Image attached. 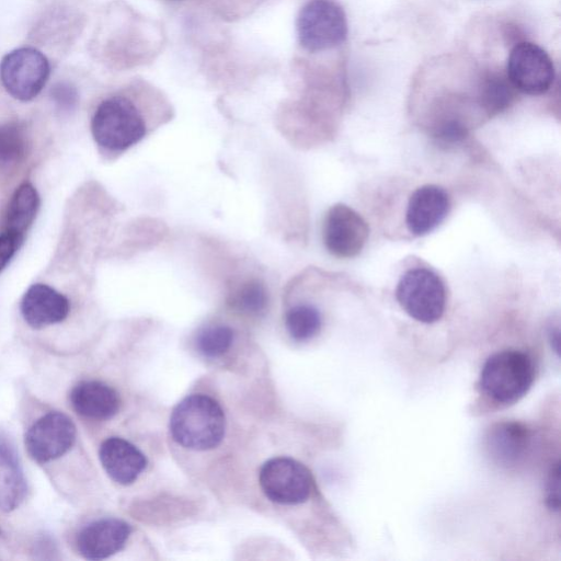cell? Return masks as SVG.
<instances>
[{
	"label": "cell",
	"instance_id": "obj_1",
	"mask_svg": "<svg viewBox=\"0 0 561 561\" xmlns=\"http://www.w3.org/2000/svg\"><path fill=\"white\" fill-rule=\"evenodd\" d=\"M226 417L221 407L205 394H191L180 401L170 416V432L183 447L206 450L221 442Z\"/></svg>",
	"mask_w": 561,
	"mask_h": 561
},
{
	"label": "cell",
	"instance_id": "obj_2",
	"mask_svg": "<svg viewBox=\"0 0 561 561\" xmlns=\"http://www.w3.org/2000/svg\"><path fill=\"white\" fill-rule=\"evenodd\" d=\"M91 131L95 142L110 151H124L146 135V123L137 106L125 96H111L96 107Z\"/></svg>",
	"mask_w": 561,
	"mask_h": 561
},
{
	"label": "cell",
	"instance_id": "obj_3",
	"mask_svg": "<svg viewBox=\"0 0 561 561\" xmlns=\"http://www.w3.org/2000/svg\"><path fill=\"white\" fill-rule=\"evenodd\" d=\"M534 375V364L528 354L506 350L486 359L480 374V387L490 399L513 403L529 390Z\"/></svg>",
	"mask_w": 561,
	"mask_h": 561
},
{
	"label": "cell",
	"instance_id": "obj_4",
	"mask_svg": "<svg viewBox=\"0 0 561 561\" xmlns=\"http://www.w3.org/2000/svg\"><path fill=\"white\" fill-rule=\"evenodd\" d=\"M299 44L310 53L333 48L347 35L343 9L332 0H310L297 18Z\"/></svg>",
	"mask_w": 561,
	"mask_h": 561
},
{
	"label": "cell",
	"instance_id": "obj_5",
	"mask_svg": "<svg viewBox=\"0 0 561 561\" xmlns=\"http://www.w3.org/2000/svg\"><path fill=\"white\" fill-rule=\"evenodd\" d=\"M396 297L402 309L414 320L434 323L445 311L446 290L440 277L433 271L417 267L400 278Z\"/></svg>",
	"mask_w": 561,
	"mask_h": 561
},
{
	"label": "cell",
	"instance_id": "obj_6",
	"mask_svg": "<svg viewBox=\"0 0 561 561\" xmlns=\"http://www.w3.org/2000/svg\"><path fill=\"white\" fill-rule=\"evenodd\" d=\"M49 72L48 59L33 47L13 49L0 62V79L4 89L20 101L34 99L46 84Z\"/></svg>",
	"mask_w": 561,
	"mask_h": 561
},
{
	"label": "cell",
	"instance_id": "obj_7",
	"mask_svg": "<svg viewBox=\"0 0 561 561\" xmlns=\"http://www.w3.org/2000/svg\"><path fill=\"white\" fill-rule=\"evenodd\" d=\"M506 77L515 90L528 95H540L553 83L554 66L548 53L539 45L522 42L508 55Z\"/></svg>",
	"mask_w": 561,
	"mask_h": 561
},
{
	"label": "cell",
	"instance_id": "obj_8",
	"mask_svg": "<svg viewBox=\"0 0 561 561\" xmlns=\"http://www.w3.org/2000/svg\"><path fill=\"white\" fill-rule=\"evenodd\" d=\"M312 476L299 461L289 457L267 460L260 470V484L265 495L280 504L305 502L312 490Z\"/></svg>",
	"mask_w": 561,
	"mask_h": 561
},
{
	"label": "cell",
	"instance_id": "obj_9",
	"mask_svg": "<svg viewBox=\"0 0 561 561\" xmlns=\"http://www.w3.org/2000/svg\"><path fill=\"white\" fill-rule=\"evenodd\" d=\"M77 436L72 420L61 412H49L27 430L24 438L30 457L45 463L64 456L75 444Z\"/></svg>",
	"mask_w": 561,
	"mask_h": 561
},
{
	"label": "cell",
	"instance_id": "obj_10",
	"mask_svg": "<svg viewBox=\"0 0 561 561\" xmlns=\"http://www.w3.org/2000/svg\"><path fill=\"white\" fill-rule=\"evenodd\" d=\"M322 234L323 243L332 255L350 259L363 250L369 228L356 210L344 204H335L325 215Z\"/></svg>",
	"mask_w": 561,
	"mask_h": 561
},
{
	"label": "cell",
	"instance_id": "obj_11",
	"mask_svg": "<svg viewBox=\"0 0 561 561\" xmlns=\"http://www.w3.org/2000/svg\"><path fill=\"white\" fill-rule=\"evenodd\" d=\"M450 201L447 192L435 184L417 187L410 196L405 213L408 230L414 236H425L447 217Z\"/></svg>",
	"mask_w": 561,
	"mask_h": 561
},
{
	"label": "cell",
	"instance_id": "obj_12",
	"mask_svg": "<svg viewBox=\"0 0 561 561\" xmlns=\"http://www.w3.org/2000/svg\"><path fill=\"white\" fill-rule=\"evenodd\" d=\"M531 432L517 421L493 424L485 433L484 446L491 460L505 468L518 465L527 455Z\"/></svg>",
	"mask_w": 561,
	"mask_h": 561
},
{
	"label": "cell",
	"instance_id": "obj_13",
	"mask_svg": "<svg viewBox=\"0 0 561 561\" xmlns=\"http://www.w3.org/2000/svg\"><path fill=\"white\" fill-rule=\"evenodd\" d=\"M130 533V526L122 519L94 520L79 533L77 548L88 560H103L122 550Z\"/></svg>",
	"mask_w": 561,
	"mask_h": 561
},
{
	"label": "cell",
	"instance_id": "obj_14",
	"mask_svg": "<svg viewBox=\"0 0 561 561\" xmlns=\"http://www.w3.org/2000/svg\"><path fill=\"white\" fill-rule=\"evenodd\" d=\"M69 308L67 297L45 284L30 286L21 300L22 316L34 329L61 322L67 318Z\"/></svg>",
	"mask_w": 561,
	"mask_h": 561
},
{
	"label": "cell",
	"instance_id": "obj_15",
	"mask_svg": "<svg viewBox=\"0 0 561 561\" xmlns=\"http://www.w3.org/2000/svg\"><path fill=\"white\" fill-rule=\"evenodd\" d=\"M99 457L108 477L124 485L133 483L147 466L145 455L121 437L105 439L100 446Z\"/></svg>",
	"mask_w": 561,
	"mask_h": 561
},
{
	"label": "cell",
	"instance_id": "obj_16",
	"mask_svg": "<svg viewBox=\"0 0 561 561\" xmlns=\"http://www.w3.org/2000/svg\"><path fill=\"white\" fill-rule=\"evenodd\" d=\"M73 410L88 419L107 420L119 410L121 399L115 389L98 381H81L70 392Z\"/></svg>",
	"mask_w": 561,
	"mask_h": 561
},
{
	"label": "cell",
	"instance_id": "obj_17",
	"mask_svg": "<svg viewBox=\"0 0 561 561\" xmlns=\"http://www.w3.org/2000/svg\"><path fill=\"white\" fill-rule=\"evenodd\" d=\"M26 480L14 447L0 436V510L11 512L24 501Z\"/></svg>",
	"mask_w": 561,
	"mask_h": 561
},
{
	"label": "cell",
	"instance_id": "obj_18",
	"mask_svg": "<svg viewBox=\"0 0 561 561\" xmlns=\"http://www.w3.org/2000/svg\"><path fill=\"white\" fill-rule=\"evenodd\" d=\"M39 207V196L30 183L21 184L14 192L7 211V231L23 238Z\"/></svg>",
	"mask_w": 561,
	"mask_h": 561
},
{
	"label": "cell",
	"instance_id": "obj_19",
	"mask_svg": "<svg viewBox=\"0 0 561 561\" xmlns=\"http://www.w3.org/2000/svg\"><path fill=\"white\" fill-rule=\"evenodd\" d=\"M230 307L244 316H260L268 305L266 287L257 279L239 284L230 294Z\"/></svg>",
	"mask_w": 561,
	"mask_h": 561
},
{
	"label": "cell",
	"instance_id": "obj_20",
	"mask_svg": "<svg viewBox=\"0 0 561 561\" xmlns=\"http://www.w3.org/2000/svg\"><path fill=\"white\" fill-rule=\"evenodd\" d=\"M515 88L501 72L486 73L480 84V102L490 114L505 110L514 100Z\"/></svg>",
	"mask_w": 561,
	"mask_h": 561
},
{
	"label": "cell",
	"instance_id": "obj_21",
	"mask_svg": "<svg viewBox=\"0 0 561 561\" xmlns=\"http://www.w3.org/2000/svg\"><path fill=\"white\" fill-rule=\"evenodd\" d=\"M285 325L295 341L305 342L319 333L322 325L321 313L311 305H297L287 311Z\"/></svg>",
	"mask_w": 561,
	"mask_h": 561
},
{
	"label": "cell",
	"instance_id": "obj_22",
	"mask_svg": "<svg viewBox=\"0 0 561 561\" xmlns=\"http://www.w3.org/2000/svg\"><path fill=\"white\" fill-rule=\"evenodd\" d=\"M26 152V136L16 123L0 125V167L21 161Z\"/></svg>",
	"mask_w": 561,
	"mask_h": 561
},
{
	"label": "cell",
	"instance_id": "obj_23",
	"mask_svg": "<svg viewBox=\"0 0 561 561\" xmlns=\"http://www.w3.org/2000/svg\"><path fill=\"white\" fill-rule=\"evenodd\" d=\"M233 341V331L225 324H214L204 328L197 335L198 351L207 357H218L225 354Z\"/></svg>",
	"mask_w": 561,
	"mask_h": 561
},
{
	"label": "cell",
	"instance_id": "obj_24",
	"mask_svg": "<svg viewBox=\"0 0 561 561\" xmlns=\"http://www.w3.org/2000/svg\"><path fill=\"white\" fill-rule=\"evenodd\" d=\"M560 465L557 461L552 467L548 476L547 488H546V504L547 506L558 512L560 508Z\"/></svg>",
	"mask_w": 561,
	"mask_h": 561
},
{
	"label": "cell",
	"instance_id": "obj_25",
	"mask_svg": "<svg viewBox=\"0 0 561 561\" xmlns=\"http://www.w3.org/2000/svg\"><path fill=\"white\" fill-rule=\"evenodd\" d=\"M51 96L56 105L62 112L71 111L76 106L78 100L76 90L66 83L57 84L51 91Z\"/></svg>",
	"mask_w": 561,
	"mask_h": 561
},
{
	"label": "cell",
	"instance_id": "obj_26",
	"mask_svg": "<svg viewBox=\"0 0 561 561\" xmlns=\"http://www.w3.org/2000/svg\"><path fill=\"white\" fill-rule=\"evenodd\" d=\"M23 238L9 231L0 234V272L7 266Z\"/></svg>",
	"mask_w": 561,
	"mask_h": 561
},
{
	"label": "cell",
	"instance_id": "obj_27",
	"mask_svg": "<svg viewBox=\"0 0 561 561\" xmlns=\"http://www.w3.org/2000/svg\"><path fill=\"white\" fill-rule=\"evenodd\" d=\"M466 134L467 129L459 121L449 119L438 127L436 136L443 141L454 142L463 139Z\"/></svg>",
	"mask_w": 561,
	"mask_h": 561
},
{
	"label": "cell",
	"instance_id": "obj_28",
	"mask_svg": "<svg viewBox=\"0 0 561 561\" xmlns=\"http://www.w3.org/2000/svg\"><path fill=\"white\" fill-rule=\"evenodd\" d=\"M559 332H560V331H559V325H557V327H553V325H552V327L550 328V332H549V334H550V341H551V343H554V346H553V347H554V350H556V352H557V353H559V336H560V333H559Z\"/></svg>",
	"mask_w": 561,
	"mask_h": 561
},
{
	"label": "cell",
	"instance_id": "obj_29",
	"mask_svg": "<svg viewBox=\"0 0 561 561\" xmlns=\"http://www.w3.org/2000/svg\"><path fill=\"white\" fill-rule=\"evenodd\" d=\"M0 535H1V528H0Z\"/></svg>",
	"mask_w": 561,
	"mask_h": 561
}]
</instances>
